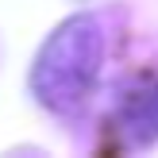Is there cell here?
Wrapping results in <instances>:
<instances>
[{
	"instance_id": "6da1fadb",
	"label": "cell",
	"mask_w": 158,
	"mask_h": 158,
	"mask_svg": "<svg viewBox=\"0 0 158 158\" xmlns=\"http://www.w3.org/2000/svg\"><path fill=\"white\" fill-rule=\"evenodd\" d=\"M104 46H108V35H104L100 15L66 19L46 39L35 69H31V93L39 97V104L62 116L81 112L89 104V97L97 93Z\"/></svg>"
},
{
	"instance_id": "7a4b0ae2",
	"label": "cell",
	"mask_w": 158,
	"mask_h": 158,
	"mask_svg": "<svg viewBox=\"0 0 158 158\" xmlns=\"http://www.w3.org/2000/svg\"><path fill=\"white\" fill-rule=\"evenodd\" d=\"M127 127H135L143 139L158 131V89L139 93V100L131 104V112H127Z\"/></svg>"
}]
</instances>
